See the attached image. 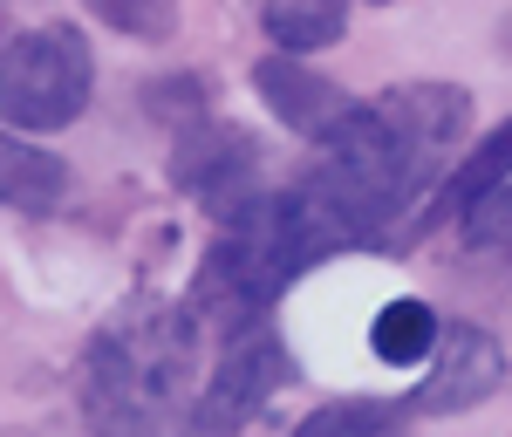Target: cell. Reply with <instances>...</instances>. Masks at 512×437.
Segmentation results:
<instances>
[{
  "instance_id": "6da1fadb",
  "label": "cell",
  "mask_w": 512,
  "mask_h": 437,
  "mask_svg": "<svg viewBox=\"0 0 512 437\" xmlns=\"http://www.w3.org/2000/svg\"><path fill=\"white\" fill-rule=\"evenodd\" d=\"M472 130V89L458 82H403L369 103H355L315 144V164L294 178V192L335 226L342 253L390 246L403 219L437 192L458 137Z\"/></svg>"
},
{
  "instance_id": "7a4b0ae2",
  "label": "cell",
  "mask_w": 512,
  "mask_h": 437,
  "mask_svg": "<svg viewBox=\"0 0 512 437\" xmlns=\"http://www.w3.org/2000/svg\"><path fill=\"white\" fill-rule=\"evenodd\" d=\"M205 383V321L192 301L130 294L82 349L76 403L89 437H192Z\"/></svg>"
},
{
  "instance_id": "3957f363",
  "label": "cell",
  "mask_w": 512,
  "mask_h": 437,
  "mask_svg": "<svg viewBox=\"0 0 512 437\" xmlns=\"http://www.w3.org/2000/svg\"><path fill=\"white\" fill-rule=\"evenodd\" d=\"M342 239L294 185H267L253 205H239L233 219H219V239L205 246L192 280V315L219 335L274 321V301L301 274H315L321 260H335Z\"/></svg>"
},
{
  "instance_id": "277c9868",
  "label": "cell",
  "mask_w": 512,
  "mask_h": 437,
  "mask_svg": "<svg viewBox=\"0 0 512 437\" xmlns=\"http://www.w3.org/2000/svg\"><path fill=\"white\" fill-rule=\"evenodd\" d=\"M96 96V55L82 28L41 21L0 41V130H62Z\"/></svg>"
},
{
  "instance_id": "5b68a950",
  "label": "cell",
  "mask_w": 512,
  "mask_h": 437,
  "mask_svg": "<svg viewBox=\"0 0 512 437\" xmlns=\"http://www.w3.org/2000/svg\"><path fill=\"white\" fill-rule=\"evenodd\" d=\"M287 376H294V362L280 349L274 321L219 335V362H205V383H198V403H192V437H239L274 403V390Z\"/></svg>"
},
{
  "instance_id": "8992f818",
  "label": "cell",
  "mask_w": 512,
  "mask_h": 437,
  "mask_svg": "<svg viewBox=\"0 0 512 437\" xmlns=\"http://www.w3.org/2000/svg\"><path fill=\"white\" fill-rule=\"evenodd\" d=\"M171 185L192 205H205L212 219H233L239 205H253L267 192V151L219 117H192L171 144Z\"/></svg>"
},
{
  "instance_id": "52a82bcc",
  "label": "cell",
  "mask_w": 512,
  "mask_h": 437,
  "mask_svg": "<svg viewBox=\"0 0 512 437\" xmlns=\"http://www.w3.org/2000/svg\"><path fill=\"white\" fill-rule=\"evenodd\" d=\"M506 383V349L478 321H437V349L424 356V383L410 390V417H458Z\"/></svg>"
},
{
  "instance_id": "ba28073f",
  "label": "cell",
  "mask_w": 512,
  "mask_h": 437,
  "mask_svg": "<svg viewBox=\"0 0 512 437\" xmlns=\"http://www.w3.org/2000/svg\"><path fill=\"white\" fill-rule=\"evenodd\" d=\"M253 89H260V96H267V110H274L294 137H308V144H321V137L355 110L349 89H342V82H328L321 69H308L301 55H267V62L253 69Z\"/></svg>"
},
{
  "instance_id": "9c48e42d",
  "label": "cell",
  "mask_w": 512,
  "mask_h": 437,
  "mask_svg": "<svg viewBox=\"0 0 512 437\" xmlns=\"http://www.w3.org/2000/svg\"><path fill=\"white\" fill-rule=\"evenodd\" d=\"M506 178H512V123H499V130H485L458 164H444L437 192L417 205V233H424V226H465Z\"/></svg>"
},
{
  "instance_id": "30bf717a",
  "label": "cell",
  "mask_w": 512,
  "mask_h": 437,
  "mask_svg": "<svg viewBox=\"0 0 512 437\" xmlns=\"http://www.w3.org/2000/svg\"><path fill=\"white\" fill-rule=\"evenodd\" d=\"M62 199H69V164L28 144L21 130H0V205L21 219H48Z\"/></svg>"
},
{
  "instance_id": "8fae6325",
  "label": "cell",
  "mask_w": 512,
  "mask_h": 437,
  "mask_svg": "<svg viewBox=\"0 0 512 437\" xmlns=\"http://www.w3.org/2000/svg\"><path fill=\"white\" fill-rule=\"evenodd\" d=\"M260 28L280 55H321L349 28V0H260Z\"/></svg>"
},
{
  "instance_id": "7c38bea8",
  "label": "cell",
  "mask_w": 512,
  "mask_h": 437,
  "mask_svg": "<svg viewBox=\"0 0 512 437\" xmlns=\"http://www.w3.org/2000/svg\"><path fill=\"white\" fill-rule=\"evenodd\" d=\"M369 349H376V362H390V369H424V356L437 349V308L417 301V294L383 301L376 321H369Z\"/></svg>"
},
{
  "instance_id": "4fadbf2b",
  "label": "cell",
  "mask_w": 512,
  "mask_h": 437,
  "mask_svg": "<svg viewBox=\"0 0 512 437\" xmlns=\"http://www.w3.org/2000/svg\"><path fill=\"white\" fill-rule=\"evenodd\" d=\"M294 437H410V410L383 397H335L308 410L294 424Z\"/></svg>"
},
{
  "instance_id": "5bb4252c",
  "label": "cell",
  "mask_w": 512,
  "mask_h": 437,
  "mask_svg": "<svg viewBox=\"0 0 512 437\" xmlns=\"http://www.w3.org/2000/svg\"><path fill=\"white\" fill-rule=\"evenodd\" d=\"M458 239H465V253H472V260H485V267L512 274V178L485 205H478L465 226H458Z\"/></svg>"
},
{
  "instance_id": "9a60e30c",
  "label": "cell",
  "mask_w": 512,
  "mask_h": 437,
  "mask_svg": "<svg viewBox=\"0 0 512 437\" xmlns=\"http://www.w3.org/2000/svg\"><path fill=\"white\" fill-rule=\"evenodd\" d=\"M89 14L130 41H164L178 28V0H89Z\"/></svg>"
},
{
  "instance_id": "2e32d148",
  "label": "cell",
  "mask_w": 512,
  "mask_h": 437,
  "mask_svg": "<svg viewBox=\"0 0 512 437\" xmlns=\"http://www.w3.org/2000/svg\"><path fill=\"white\" fill-rule=\"evenodd\" d=\"M506 48H512V21H506Z\"/></svg>"
}]
</instances>
